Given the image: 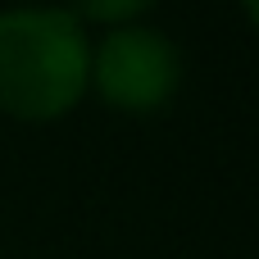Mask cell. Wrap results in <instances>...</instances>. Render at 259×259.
<instances>
[{"mask_svg":"<svg viewBox=\"0 0 259 259\" xmlns=\"http://www.w3.org/2000/svg\"><path fill=\"white\" fill-rule=\"evenodd\" d=\"M91 41L59 5L0 9V109L23 123L64 118L87 96Z\"/></svg>","mask_w":259,"mask_h":259,"instance_id":"6da1fadb","label":"cell"},{"mask_svg":"<svg viewBox=\"0 0 259 259\" xmlns=\"http://www.w3.org/2000/svg\"><path fill=\"white\" fill-rule=\"evenodd\" d=\"M178 82H182V55L155 27H141V23L109 27L105 41L91 50L87 87H96L109 109L159 114L178 96Z\"/></svg>","mask_w":259,"mask_h":259,"instance_id":"7a4b0ae2","label":"cell"},{"mask_svg":"<svg viewBox=\"0 0 259 259\" xmlns=\"http://www.w3.org/2000/svg\"><path fill=\"white\" fill-rule=\"evenodd\" d=\"M155 0H77V18L82 23H100V27H123V23H137Z\"/></svg>","mask_w":259,"mask_h":259,"instance_id":"3957f363","label":"cell"},{"mask_svg":"<svg viewBox=\"0 0 259 259\" xmlns=\"http://www.w3.org/2000/svg\"><path fill=\"white\" fill-rule=\"evenodd\" d=\"M246 5V18H259V0H241Z\"/></svg>","mask_w":259,"mask_h":259,"instance_id":"277c9868","label":"cell"}]
</instances>
